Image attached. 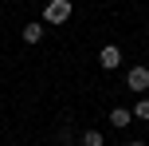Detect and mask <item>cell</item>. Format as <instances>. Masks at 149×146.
Returning <instances> with one entry per match:
<instances>
[{
	"label": "cell",
	"instance_id": "5b68a950",
	"mask_svg": "<svg viewBox=\"0 0 149 146\" xmlns=\"http://www.w3.org/2000/svg\"><path fill=\"white\" fill-rule=\"evenodd\" d=\"M20 36H24V44H39V39H43V24H39V20L24 24V32H20Z\"/></svg>",
	"mask_w": 149,
	"mask_h": 146
},
{
	"label": "cell",
	"instance_id": "ba28073f",
	"mask_svg": "<svg viewBox=\"0 0 149 146\" xmlns=\"http://www.w3.org/2000/svg\"><path fill=\"white\" fill-rule=\"evenodd\" d=\"M126 146H149V142H141V138H137V142H126Z\"/></svg>",
	"mask_w": 149,
	"mask_h": 146
},
{
	"label": "cell",
	"instance_id": "3957f363",
	"mask_svg": "<svg viewBox=\"0 0 149 146\" xmlns=\"http://www.w3.org/2000/svg\"><path fill=\"white\" fill-rule=\"evenodd\" d=\"M98 67L118 71V67H122V47H118V44H106L102 51H98Z\"/></svg>",
	"mask_w": 149,
	"mask_h": 146
},
{
	"label": "cell",
	"instance_id": "6da1fadb",
	"mask_svg": "<svg viewBox=\"0 0 149 146\" xmlns=\"http://www.w3.org/2000/svg\"><path fill=\"white\" fill-rule=\"evenodd\" d=\"M71 12H74L71 0H47V8H43V24L59 28V24H67V20H71Z\"/></svg>",
	"mask_w": 149,
	"mask_h": 146
},
{
	"label": "cell",
	"instance_id": "277c9868",
	"mask_svg": "<svg viewBox=\"0 0 149 146\" xmlns=\"http://www.w3.org/2000/svg\"><path fill=\"white\" fill-rule=\"evenodd\" d=\"M130 123H134V111H130V107H114L110 111V126H122V130H126Z\"/></svg>",
	"mask_w": 149,
	"mask_h": 146
},
{
	"label": "cell",
	"instance_id": "52a82bcc",
	"mask_svg": "<svg viewBox=\"0 0 149 146\" xmlns=\"http://www.w3.org/2000/svg\"><path fill=\"white\" fill-rule=\"evenodd\" d=\"M134 118L149 123V95H145V99H137V107H134Z\"/></svg>",
	"mask_w": 149,
	"mask_h": 146
},
{
	"label": "cell",
	"instance_id": "8992f818",
	"mask_svg": "<svg viewBox=\"0 0 149 146\" xmlns=\"http://www.w3.org/2000/svg\"><path fill=\"white\" fill-rule=\"evenodd\" d=\"M82 146H106V134L102 130H82Z\"/></svg>",
	"mask_w": 149,
	"mask_h": 146
},
{
	"label": "cell",
	"instance_id": "7a4b0ae2",
	"mask_svg": "<svg viewBox=\"0 0 149 146\" xmlns=\"http://www.w3.org/2000/svg\"><path fill=\"white\" fill-rule=\"evenodd\" d=\"M126 87L134 95H145L149 91V67H145V63H134V67L126 71Z\"/></svg>",
	"mask_w": 149,
	"mask_h": 146
}]
</instances>
